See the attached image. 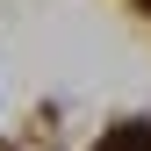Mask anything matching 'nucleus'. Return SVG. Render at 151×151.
Returning <instances> with one entry per match:
<instances>
[{
  "mask_svg": "<svg viewBox=\"0 0 151 151\" xmlns=\"http://www.w3.org/2000/svg\"><path fill=\"white\" fill-rule=\"evenodd\" d=\"M101 151H151V129H115Z\"/></svg>",
  "mask_w": 151,
  "mask_h": 151,
  "instance_id": "1",
  "label": "nucleus"
}]
</instances>
